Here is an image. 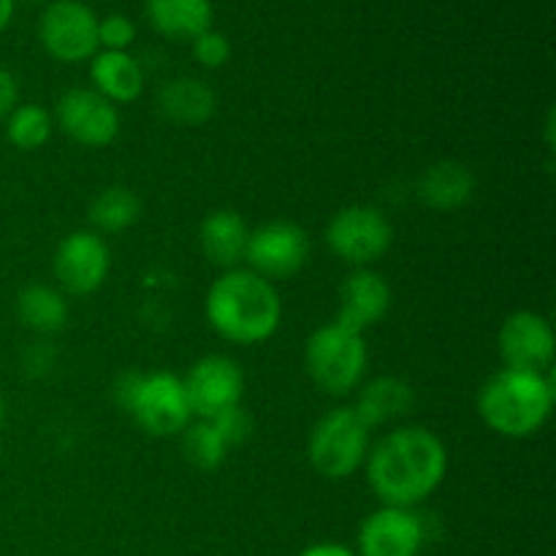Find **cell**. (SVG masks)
I'll list each match as a JSON object with an SVG mask.
<instances>
[{
    "label": "cell",
    "instance_id": "9",
    "mask_svg": "<svg viewBox=\"0 0 556 556\" xmlns=\"http://www.w3.org/2000/svg\"><path fill=\"white\" fill-rule=\"evenodd\" d=\"M309 258V233L291 220H269L250 231L248 255L250 271L264 280H286L304 269Z\"/></svg>",
    "mask_w": 556,
    "mask_h": 556
},
{
    "label": "cell",
    "instance_id": "16",
    "mask_svg": "<svg viewBox=\"0 0 556 556\" xmlns=\"http://www.w3.org/2000/svg\"><path fill=\"white\" fill-rule=\"evenodd\" d=\"M201 253L212 266L220 269H237L248 255L250 228L242 220V215L233 210H217L204 217L199 231Z\"/></svg>",
    "mask_w": 556,
    "mask_h": 556
},
{
    "label": "cell",
    "instance_id": "19",
    "mask_svg": "<svg viewBox=\"0 0 556 556\" xmlns=\"http://www.w3.org/2000/svg\"><path fill=\"white\" fill-rule=\"evenodd\" d=\"M147 16L161 36L193 41L212 27L210 0H147Z\"/></svg>",
    "mask_w": 556,
    "mask_h": 556
},
{
    "label": "cell",
    "instance_id": "12",
    "mask_svg": "<svg viewBox=\"0 0 556 556\" xmlns=\"http://www.w3.org/2000/svg\"><path fill=\"white\" fill-rule=\"evenodd\" d=\"M54 277L74 296H87L106 282L112 255L96 231H74L54 250Z\"/></svg>",
    "mask_w": 556,
    "mask_h": 556
},
{
    "label": "cell",
    "instance_id": "10",
    "mask_svg": "<svg viewBox=\"0 0 556 556\" xmlns=\"http://www.w3.org/2000/svg\"><path fill=\"white\" fill-rule=\"evenodd\" d=\"M182 386L190 413L199 416L201 421H210L242 402L244 375L233 358L204 356L190 367Z\"/></svg>",
    "mask_w": 556,
    "mask_h": 556
},
{
    "label": "cell",
    "instance_id": "27",
    "mask_svg": "<svg viewBox=\"0 0 556 556\" xmlns=\"http://www.w3.org/2000/svg\"><path fill=\"white\" fill-rule=\"evenodd\" d=\"M193 54L204 68H220V65L228 63L231 58V43L223 33L217 30H206L201 33L199 38H193Z\"/></svg>",
    "mask_w": 556,
    "mask_h": 556
},
{
    "label": "cell",
    "instance_id": "14",
    "mask_svg": "<svg viewBox=\"0 0 556 556\" xmlns=\"http://www.w3.org/2000/svg\"><path fill=\"white\" fill-rule=\"evenodd\" d=\"M427 541L421 519L410 508H378L358 530L362 556H418Z\"/></svg>",
    "mask_w": 556,
    "mask_h": 556
},
{
    "label": "cell",
    "instance_id": "22",
    "mask_svg": "<svg viewBox=\"0 0 556 556\" xmlns=\"http://www.w3.org/2000/svg\"><path fill=\"white\" fill-rule=\"evenodd\" d=\"M16 315L25 329L36 331V334H54L68 320V304L58 288L33 282V286L22 288L16 296Z\"/></svg>",
    "mask_w": 556,
    "mask_h": 556
},
{
    "label": "cell",
    "instance_id": "17",
    "mask_svg": "<svg viewBox=\"0 0 556 556\" xmlns=\"http://www.w3.org/2000/svg\"><path fill=\"white\" fill-rule=\"evenodd\" d=\"M476 193V177L459 161H440L429 166L418 179V199L438 212H451L465 206Z\"/></svg>",
    "mask_w": 556,
    "mask_h": 556
},
{
    "label": "cell",
    "instance_id": "5",
    "mask_svg": "<svg viewBox=\"0 0 556 556\" xmlns=\"http://www.w3.org/2000/svg\"><path fill=\"white\" fill-rule=\"evenodd\" d=\"M369 454V427L353 407H334L318 418L307 443L309 465L326 481L356 476Z\"/></svg>",
    "mask_w": 556,
    "mask_h": 556
},
{
    "label": "cell",
    "instance_id": "30",
    "mask_svg": "<svg viewBox=\"0 0 556 556\" xmlns=\"http://www.w3.org/2000/svg\"><path fill=\"white\" fill-rule=\"evenodd\" d=\"M299 556H356L348 546H340V543H315V546L304 548Z\"/></svg>",
    "mask_w": 556,
    "mask_h": 556
},
{
    "label": "cell",
    "instance_id": "20",
    "mask_svg": "<svg viewBox=\"0 0 556 556\" xmlns=\"http://www.w3.org/2000/svg\"><path fill=\"white\" fill-rule=\"evenodd\" d=\"M157 106H161V112L172 123L195 128V125H204L215 114L217 101L210 85H204L201 79H193V76H179V79H172L168 85L161 87V92H157Z\"/></svg>",
    "mask_w": 556,
    "mask_h": 556
},
{
    "label": "cell",
    "instance_id": "11",
    "mask_svg": "<svg viewBox=\"0 0 556 556\" xmlns=\"http://www.w3.org/2000/svg\"><path fill=\"white\" fill-rule=\"evenodd\" d=\"M58 125L71 141L81 147L101 150L109 147L119 134V114L112 101L96 90H76L63 92L58 101Z\"/></svg>",
    "mask_w": 556,
    "mask_h": 556
},
{
    "label": "cell",
    "instance_id": "13",
    "mask_svg": "<svg viewBox=\"0 0 556 556\" xmlns=\"http://www.w3.org/2000/svg\"><path fill=\"white\" fill-rule=\"evenodd\" d=\"M497 345L505 367L525 372H546L556 353L552 324L532 309H519L503 320Z\"/></svg>",
    "mask_w": 556,
    "mask_h": 556
},
{
    "label": "cell",
    "instance_id": "21",
    "mask_svg": "<svg viewBox=\"0 0 556 556\" xmlns=\"http://www.w3.org/2000/svg\"><path fill=\"white\" fill-rule=\"evenodd\" d=\"M413 405H416V394H413L410 383L400 378H375L364 386L353 410L372 429L407 416Z\"/></svg>",
    "mask_w": 556,
    "mask_h": 556
},
{
    "label": "cell",
    "instance_id": "31",
    "mask_svg": "<svg viewBox=\"0 0 556 556\" xmlns=\"http://www.w3.org/2000/svg\"><path fill=\"white\" fill-rule=\"evenodd\" d=\"M11 16H14V0H0V33L5 30Z\"/></svg>",
    "mask_w": 556,
    "mask_h": 556
},
{
    "label": "cell",
    "instance_id": "15",
    "mask_svg": "<svg viewBox=\"0 0 556 556\" xmlns=\"http://www.w3.org/2000/svg\"><path fill=\"white\" fill-rule=\"evenodd\" d=\"M391 307V288L386 277L372 269H356L345 277L340 288V309H337V326L364 334L369 326L386 318Z\"/></svg>",
    "mask_w": 556,
    "mask_h": 556
},
{
    "label": "cell",
    "instance_id": "6",
    "mask_svg": "<svg viewBox=\"0 0 556 556\" xmlns=\"http://www.w3.org/2000/svg\"><path fill=\"white\" fill-rule=\"evenodd\" d=\"M307 375L320 391L331 396L351 394L367 372V345L362 334L326 324L309 334L304 348Z\"/></svg>",
    "mask_w": 556,
    "mask_h": 556
},
{
    "label": "cell",
    "instance_id": "3",
    "mask_svg": "<svg viewBox=\"0 0 556 556\" xmlns=\"http://www.w3.org/2000/svg\"><path fill=\"white\" fill-rule=\"evenodd\" d=\"M554 407V380L546 372L500 369L478 391V416L492 432L525 440L541 432Z\"/></svg>",
    "mask_w": 556,
    "mask_h": 556
},
{
    "label": "cell",
    "instance_id": "24",
    "mask_svg": "<svg viewBox=\"0 0 556 556\" xmlns=\"http://www.w3.org/2000/svg\"><path fill=\"white\" fill-rule=\"evenodd\" d=\"M52 136V114L38 103H22L5 117V139L22 152L41 150Z\"/></svg>",
    "mask_w": 556,
    "mask_h": 556
},
{
    "label": "cell",
    "instance_id": "26",
    "mask_svg": "<svg viewBox=\"0 0 556 556\" xmlns=\"http://www.w3.org/2000/svg\"><path fill=\"white\" fill-rule=\"evenodd\" d=\"M136 25L123 14H109L106 20H98V43L109 52H125L134 43Z\"/></svg>",
    "mask_w": 556,
    "mask_h": 556
},
{
    "label": "cell",
    "instance_id": "1",
    "mask_svg": "<svg viewBox=\"0 0 556 556\" xmlns=\"http://www.w3.org/2000/svg\"><path fill=\"white\" fill-rule=\"evenodd\" d=\"M367 481L375 497L389 508H416L448 472L443 440L424 427H400L369 448Z\"/></svg>",
    "mask_w": 556,
    "mask_h": 556
},
{
    "label": "cell",
    "instance_id": "2",
    "mask_svg": "<svg viewBox=\"0 0 556 556\" xmlns=\"http://www.w3.org/2000/svg\"><path fill=\"white\" fill-rule=\"evenodd\" d=\"M282 318V302L269 280L250 269H228L206 293V320L237 345L269 340Z\"/></svg>",
    "mask_w": 556,
    "mask_h": 556
},
{
    "label": "cell",
    "instance_id": "28",
    "mask_svg": "<svg viewBox=\"0 0 556 556\" xmlns=\"http://www.w3.org/2000/svg\"><path fill=\"white\" fill-rule=\"evenodd\" d=\"M210 421L215 424V429L220 432V438L226 440L228 448L244 443V440L250 438V432H253V421H250L248 413L242 410V405L231 407V410L220 413V416L210 418Z\"/></svg>",
    "mask_w": 556,
    "mask_h": 556
},
{
    "label": "cell",
    "instance_id": "8",
    "mask_svg": "<svg viewBox=\"0 0 556 556\" xmlns=\"http://www.w3.org/2000/svg\"><path fill=\"white\" fill-rule=\"evenodd\" d=\"M43 49L60 63H81L98 52V16L79 0H52L38 22Z\"/></svg>",
    "mask_w": 556,
    "mask_h": 556
},
{
    "label": "cell",
    "instance_id": "18",
    "mask_svg": "<svg viewBox=\"0 0 556 556\" xmlns=\"http://www.w3.org/2000/svg\"><path fill=\"white\" fill-rule=\"evenodd\" d=\"M92 85L112 103H134L144 90V71L128 52H96L90 65Z\"/></svg>",
    "mask_w": 556,
    "mask_h": 556
},
{
    "label": "cell",
    "instance_id": "29",
    "mask_svg": "<svg viewBox=\"0 0 556 556\" xmlns=\"http://www.w3.org/2000/svg\"><path fill=\"white\" fill-rule=\"evenodd\" d=\"M16 98H20V90H16V79L5 68H0V119L9 117L16 109Z\"/></svg>",
    "mask_w": 556,
    "mask_h": 556
},
{
    "label": "cell",
    "instance_id": "7",
    "mask_svg": "<svg viewBox=\"0 0 556 556\" xmlns=\"http://www.w3.org/2000/svg\"><path fill=\"white\" fill-rule=\"evenodd\" d=\"M394 242V228L389 217L375 206L353 204L337 212L326 226V244L345 264L367 269L383 258Z\"/></svg>",
    "mask_w": 556,
    "mask_h": 556
},
{
    "label": "cell",
    "instance_id": "25",
    "mask_svg": "<svg viewBox=\"0 0 556 556\" xmlns=\"http://www.w3.org/2000/svg\"><path fill=\"white\" fill-rule=\"evenodd\" d=\"M179 434H182V454L190 465L199 467V470H215L223 465L228 445L215 429V424H188Z\"/></svg>",
    "mask_w": 556,
    "mask_h": 556
},
{
    "label": "cell",
    "instance_id": "23",
    "mask_svg": "<svg viewBox=\"0 0 556 556\" xmlns=\"http://www.w3.org/2000/svg\"><path fill=\"white\" fill-rule=\"evenodd\" d=\"M141 215V201L139 195L130 188L123 185H114V188L101 190L96 195V201L90 204V223L98 231L117 233L125 228L134 226Z\"/></svg>",
    "mask_w": 556,
    "mask_h": 556
},
{
    "label": "cell",
    "instance_id": "4",
    "mask_svg": "<svg viewBox=\"0 0 556 556\" xmlns=\"http://www.w3.org/2000/svg\"><path fill=\"white\" fill-rule=\"evenodd\" d=\"M114 402L152 438H172L190 424L185 386L172 372H123L114 380Z\"/></svg>",
    "mask_w": 556,
    "mask_h": 556
}]
</instances>
